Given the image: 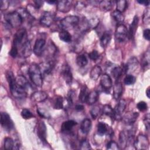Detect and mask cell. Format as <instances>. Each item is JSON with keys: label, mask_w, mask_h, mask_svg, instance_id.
I'll use <instances>...</instances> for the list:
<instances>
[{"label": "cell", "mask_w": 150, "mask_h": 150, "mask_svg": "<svg viewBox=\"0 0 150 150\" xmlns=\"http://www.w3.org/2000/svg\"><path fill=\"white\" fill-rule=\"evenodd\" d=\"M6 77L9 84L12 96L17 99H23L27 96V91L16 83V77L13 72L9 70L6 73Z\"/></svg>", "instance_id": "obj_1"}, {"label": "cell", "mask_w": 150, "mask_h": 150, "mask_svg": "<svg viewBox=\"0 0 150 150\" xmlns=\"http://www.w3.org/2000/svg\"><path fill=\"white\" fill-rule=\"evenodd\" d=\"M28 73L32 83L38 87H41L43 84V74L38 64L32 63L29 66Z\"/></svg>", "instance_id": "obj_2"}, {"label": "cell", "mask_w": 150, "mask_h": 150, "mask_svg": "<svg viewBox=\"0 0 150 150\" xmlns=\"http://www.w3.org/2000/svg\"><path fill=\"white\" fill-rule=\"evenodd\" d=\"M4 19L8 26L13 28L19 27L23 22L22 16L16 11L5 14Z\"/></svg>", "instance_id": "obj_3"}, {"label": "cell", "mask_w": 150, "mask_h": 150, "mask_svg": "<svg viewBox=\"0 0 150 150\" xmlns=\"http://www.w3.org/2000/svg\"><path fill=\"white\" fill-rule=\"evenodd\" d=\"M79 22V18L76 15H69L63 18L59 23L62 30H70L76 27Z\"/></svg>", "instance_id": "obj_4"}, {"label": "cell", "mask_w": 150, "mask_h": 150, "mask_svg": "<svg viewBox=\"0 0 150 150\" xmlns=\"http://www.w3.org/2000/svg\"><path fill=\"white\" fill-rule=\"evenodd\" d=\"M28 40L26 30L25 28L19 29L14 35L13 46L16 47L18 50H20Z\"/></svg>", "instance_id": "obj_5"}, {"label": "cell", "mask_w": 150, "mask_h": 150, "mask_svg": "<svg viewBox=\"0 0 150 150\" xmlns=\"http://www.w3.org/2000/svg\"><path fill=\"white\" fill-rule=\"evenodd\" d=\"M128 38V30L126 26L123 24L118 25L115 31V38L120 43L124 42Z\"/></svg>", "instance_id": "obj_6"}, {"label": "cell", "mask_w": 150, "mask_h": 150, "mask_svg": "<svg viewBox=\"0 0 150 150\" xmlns=\"http://www.w3.org/2000/svg\"><path fill=\"white\" fill-rule=\"evenodd\" d=\"M1 124L2 128L6 131H11L14 127V124L10 115L6 112L1 113Z\"/></svg>", "instance_id": "obj_7"}, {"label": "cell", "mask_w": 150, "mask_h": 150, "mask_svg": "<svg viewBox=\"0 0 150 150\" xmlns=\"http://www.w3.org/2000/svg\"><path fill=\"white\" fill-rule=\"evenodd\" d=\"M149 142L148 138L144 135H139L134 141L133 145L136 149H146L148 148Z\"/></svg>", "instance_id": "obj_8"}, {"label": "cell", "mask_w": 150, "mask_h": 150, "mask_svg": "<svg viewBox=\"0 0 150 150\" xmlns=\"http://www.w3.org/2000/svg\"><path fill=\"white\" fill-rule=\"evenodd\" d=\"M54 16L50 12H45L40 19V24L45 27H50L54 21Z\"/></svg>", "instance_id": "obj_9"}, {"label": "cell", "mask_w": 150, "mask_h": 150, "mask_svg": "<svg viewBox=\"0 0 150 150\" xmlns=\"http://www.w3.org/2000/svg\"><path fill=\"white\" fill-rule=\"evenodd\" d=\"M61 75L67 84H70L73 80V75L69 66L65 63L63 65L61 69Z\"/></svg>", "instance_id": "obj_10"}, {"label": "cell", "mask_w": 150, "mask_h": 150, "mask_svg": "<svg viewBox=\"0 0 150 150\" xmlns=\"http://www.w3.org/2000/svg\"><path fill=\"white\" fill-rule=\"evenodd\" d=\"M127 106V102L124 99H120L114 108L115 119L118 120L121 118V114L124 111Z\"/></svg>", "instance_id": "obj_11"}, {"label": "cell", "mask_w": 150, "mask_h": 150, "mask_svg": "<svg viewBox=\"0 0 150 150\" xmlns=\"http://www.w3.org/2000/svg\"><path fill=\"white\" fill-rule=\"evenodd\" d=\"M46 41L43 38H39L35 41L33 46V53L37 56H41L44 52Z\"/></svg>", "instance_id": "obj_12"}, {"label": "cell", "mask_w": 150, "mask_h": 150, "mask_svg": "<svg viewBox=\"0 0 150 150\" xmlns=\"http://www.w3.org/2000/svg\"><path fill=\"white\" fill-rule=\"evenodd\" d=\"M97 133L100 136H103L104 135H112L113 130L105 123L100 122L97 126Z\"/></svg>", "instance_id": "obj_13"}, {"label": "cell", "mask_w": 150, "mask_h": 150, "mask_svg": "<svg viewBox=\"0 0 150 150\" xmlns=\"http://www.w3.org/2000/svg\"><path fill=\"white\" fill-rule=\"evenodd\" d=\"M100 85L101 88L105 91H109L112 86V82L111 77L108 74H103L101 76Z\"/></svg>", "instance_id": "obj_14"}, {"label": "cell", "mask_w": 150, "mask_h": 150, "mask_svg": "<svg viewBox=\"0 0 150 150\" xmlns=\"http://www.w3.org/2000/svg\"><path fill=\"white\" fill-rule=\"evenodd\" d=\"M77 124L74 120H67L64 121L61 126V132L64 134H70L73 128Z\"/></svg>", "instance_id": "obj_15"}, {"label": "cell", "mask_w": 150, "mask_h": 150, "mask_svg": "<svg viewBox=\"0 0 150 150\" xmlns=\"http://www.w3.org/2000/svg\"><path fill=\"white\" fill-rule=\"evenodd\" d=\"M57 6V9L63 13L68 12L72 6L73 1H69V0H63V1H59L57 2L56 4Z\"/></svg>", "instance_id": "obj_16"}, {"label": "cell", "mask_w": 150, "mask_h": 150, "mask_svg": "<svg viewBox=\"0 0 150 150\" xmlns=\"http://www.w3.org/2000/svg\"><path fill=\"white\" fill-rule=\"evenodd\" d=\"M37 134L39 139L44 143L46 142V127L43 121H39L37 125Z\"/></svg>", "instance_id": "obj_17"}, {"label": "cell", "mask_w": 150, "mask_h": 150, "mask_svg": "<svg viewBox=\"0 0 150 150\" xmlns=\"http://www.w3.org/2000/svg\"><path fill=\"white\" fill-rule=\"evenodd\" d=\"M139 113L137 112H127L122 118V121L128 125H132L137 120Z\"/></svg>", "instance_id": "obj_18"}, {"label": "cell", "mask_w": 150, "mask_h": 150, "mask_svg": "<svg viewBox=\"0 0 150 150\" xmlns=\"http://www.w3.org/2000/svg\"><path fill=\"white\" fill-rule=\"evenodd\" d=\"M39 66L42 73L43 76H49L52 73L54 64L52 61V62L48 61V62H43Z\"/></svg>", "instance_id": "obj_19"}, {"label": "cell", "mask_w": 150, "mask_h": 150, "mask_svg": "<svg viewBox=\"0 0 150 150\" xmlns=\"http://www.w3.org/2000/svg\"><path fill=\"white\" fill-rule=\"evenodd\" d=\"M138 21H139V18L138 16L135 15L133 20L131 22V23L129 25V30H128V38L130 39H132L134 38L135 33L137 32L138 25Z\"/></svg>", "instance_id": "obj_20"}, {"label": "cell", "mask_w": 150, "mask_h": 150, "mask_svg": "<svg viewBox=\"0 0 150 150\" xmlns=\"http://www.w3.org/2000/svg\"><path fill=\"white\" fill-rule=\"evenodd\" d=\"M31 100L36 103L44 101L47 98V93L44 91H36L31 95Z\"/></svg>", "instance_id": "obj_21"}, {"label": "cell", "mask_w": 150, "mask_h": 150, "mask_svg": "<svg viewBox=\"0 0 150 150\" xmlns=\"http://www.w3.org/2000/svg\"><path fill=\"white\" fill-rule=\"evenodd\" d=\"M91 121L89 118L84 119L80 125V130L84 134H87L91 128Z\"/></svg>", "instance_id": "obj_22"}, {"label": "cell", "mask_w": 150, "mask_h": 150, "mask_svg": "<svg viewBox=\"0 0 150 150\" xmlns=\"http://www.w3.org/2000/svg\"><path fill=\"white\" fill-rule=\"evenodd\" d=\"M113 4H114V2L112 1L104 0V1H100L98 5H99L100 9L102 11L107 12L110 11L113 8Z\"/></svg>", "instance_id": "obj_23"}, {"label": "cell", "mask_w": 150, "mask_h": 150, "mask_svg": "<svg viewBox=\"0 0 150 150\" xmlns=\"http://www.w3.org/2000/svg\"><path fill=\"white\" fill-rule=\"evenodd\" d=\"M122 93V85L121 82L116 81L113 87V97L115 100H118Z\"/></svg>", "instance_id": "obj_24"}, {"label": "cell", "mask_w": 150, "mask_h": 150, "mask_svg": "<svg viewBox=\"0 0 150 150\" xmlns=\"http://www.w3.org/2000/svg\"><path fill=\"white\" fill-rule=\"evenodd\" d=\"M111 39V35L109 32H104L100 38V45L103 48L106 47Z\"/></svg>", "instance_id": "obj_25"}, {"label": "cell", "mask_w": 150, "mask_h": 150, "mask_svg": "<svg viewBox=\"0 0 150 150\" xmlns=\"http://www.w3.org/2000/svg\"><path fill=\"white\" fill-rule=\"evenodd\" d=\"M16 83L18 85L24 88L25 90L28 89L30 84L26 79V77L22 75H18L16 77Z\"/></svg>", "instance_id": "obj_26"}, {"label": "cell", "mask_w": 150, "mask_h": 150, "mask_svg": "<svg viewBox=\"0 0 150 150\" xmlns=\"http://www.w3.org/2000/svg\"><path fill=\"white\" fill-rule=\"evenodd\" d=\"M98 96L99 94L97 90H92L89 92L86 103H87V104L88 105H92L97 101Z\"/></svg>", "instance_id": "obj_27"}, {"label": "cell", "mask_w": 150, "mask_h": 150, "mask_svg": "<svg viewBox=\"0 0 150 150\" xmlns=\"http://www.w3.org/2000/svg\"><path fill=\"white\" fill-rule=\"evenodd\" d=\"M101 72H102V69L100 66L98 65L94 66L90 71V78L93 80H97L101 76Z\"/></svg>", "instance_id": "obj_28"}, {"label": "cell", "mask_w": 150, "mask_h": 150, "mask_svg": "<svg viewBox=\"0 0 150 150\" xmlns=\"http://www.w3.org/2000/svg\"><path fill=\"white\" fill-rule=\"evenodd\" d=\"M21 54L23 57H29L32 53V48L30 42L28 40L20 49Z\"/></svg>", "instance_id": "obj_29"}, {"label": "cell", "mask_w": 150, "mask_h": 150, "mask_svg": "<svg viewBox=\"0 0 150 150\" xmlns=\"http://www.w3.org/2000/svg\"><path fill=\"white\" fill-rule=\"evenodd\" d=\"M124 73V71L122 66H115L112 68L111 71V74L113 78L116 80H118V79L122 76Z\"/></svg>", "instance_id": "obj_30"}, {"label": "cell", "mask_w": 150, "mask_h": 150, "mask_svg": "<svg viewBox=\"0 0 150 150\" xmlns=\"http://www.w3.org/2000/svg\"><path fill=\"white\" fill-rule=\"evenodd\" d=\"M111 16L112 18V19L118 23V25L122 24L124 21V16L122 15V13L117 10L114 11L111 14Z\"/></svg>", "instance_id": "obj_31"}, {"label": "cell", "mask_w": 150, "mask_h": 150, "mask_svg": "<svg viewBox=\"0 0 150 150\" xmlns=\"http://www.w3.org/2000/svg\"><path fill=\"white\" fill-rule=\"evenodd\" d=\"M59 39L66 43H70L71 42L72 36L71 34L66 30H62L59 33Z\"/></svg>", "instance_id": "obj_32"}, {"label": "cell", "mask_w": 150, "mask_h": 150, "mask_svg": "<svg viewBox=\"0 0 150 150\" xmlns=\"http://www.w3.org/2000/svg\"><path fill=\"white\" fill-rule=\"evenodd\" d=\"M89 94V91L86 85H83L80 89V94L79 96V100L81 103H86L88 95Z\"/></svg>", "instance_id": "obj_33"}, {"label": "cell", "mask_w": 150, "mask_h": 150, "mask_svg": "<svg viewBox=\"0 0 150 150\" xmlns=\"http://www.w3.org/2000/svg\"><path fill=\"white\" fill-rule=\"evenodd\" d=\"M138 61L137 59L135 57H131L128 60V62L125 64L127 72L129 71H131V70H134L137 67V66L138 65Z\"/></svg>", "instance_id": "obj_34"}, {"label": "cell", "mask_w": 150, "mask_h": 150, "mask_svg": "<svg viewBox=\"0 0 150 150\" xmlns=\"http://www.w3.org/2000/svg\"><path fill=\"white\" fill-rule=\"evenodd\" d=\"M76 63L80 67H85L88 63V59L86 55L81 54L77 56L76 58Z\"/></svg>", "instance_id": "obj_35"}, {"label": "cell", "mask_w": 150, "mask_h": 150, "mask_svg": "<svg viewBox=\"0 0 150 150\" xmlns=\"http://www.w3.org/2000/svg\"><path fill=\"white\" fill-rule=\"evenodd\" d=\"M103 113L112 119H115L114 109L108 104H105L103 107Z\"/></svg>", "instance_id": "obj_36"}, {"label": "cell", "mask_w": 150, "mask_h": 150, "mask_svg": "<svg viewBox=\"0 0 150 150\" xmlns=\"http://www.w3.org/2000/svg\"><path fill=\"white\" fill-rule=\"evenodd\" d=\"M14 144H15V141L10 137H6L4 139V146L5 149L10 150V149H13L14 148Z\"/></svg>", "instance_id": "obj_37"}, {"label": "cell", "mask_w": 150, "mask_h": 150, "mask_svg": "<svg viewBox=\"0 0 150 150\" xmlns=\"http://www.w3.org/2000/svg\"><path fill=\"white\" fill-rule=\"evenodd\" d=\"M128 6V2L125 0H120L117 2V11L122 13L125 11Z\"/></svg>", "instance_id": "obj_38"}, {"label": "cell", "mask_w": 150, "mask_h": 150, "mask_svg": "<svg viewBox=\"0 0 150 150\" xmlns=\"http://www.w3.org/2000/svg\"><path fill=\"white\" fill-rule=\"evenodd\" d=\"M53 108L60 110L63 108V98L61 96H57L53 103Z\"/></svg>", "instance_id": "obj_39"}, {"label": "cell", "mask_w": 150, "mask_h": 150, "mask_svg": "<svg viewBox=\"0 0 150 150\" xmlns=\"http://www.w3.org/2000/svg\"><path fill=\"white\" fill-rule=\"evenodd\" d=\"M149 51H146L142 59V66L145 69V70L146 69L149 68Z\"/></svg>", "instance_id": "obj_40"}, {"label": "cell", "mask_w": 150, "mask_h": 150, "mask_svg": "<svg viewBox=\"0 0 150 150\" xmlns=\"http://www.w3.org/2000/svg\"><path fill=\"white\" fill-rule=\"evenodd\" d=\"M100 20L97 17H94L87 21L89 29H96L99 25Z\"/></svg>", "instance_id": "obj_41"}, {"label": "cell", "mask_w": 150, "mask_h": 150, "mask_svg": "<svg viewBox=\"0 0 150 150\" xmlns=\"http://www.w3.org/2000/svg\"><path fill=\"white\" fill-rule=\"evenodd\" d=\"M135 81H136V77L130 74H127L124 79V84L127 86L132 85L135 83Z\"/></svg>", "instance_id": "obj_42"}, {"label": "cell", "mask_w": 150, "mask_h": 150, "mask_svg": "<svg viewBox=\"0 0 150 150\" xmlns=\"http://www.w3.org/2000/svg\"><path fill=\"white\" fill-rule=\"evenodd\" d=\"M21 114V116L22 117V118L24 119H26V120L30 119V118L34 117L33 114L31 112V111L29 110H28L27 108L22 109Z\"/></svg>", "instance_id": "obj_43"}, {"label": "cell", "mask_w": 150, "mask_h": 150, "mask_svg": "<svg viewBox=\"0 0 150 150\" xmlns=\"http://www.w3.org/2000/svg\"><path fill=\"white\" fill-rule=\"evenodd\" d=\"M79 148L82 150H87L91 149V148L89 141L86 139H84L80 142Z\"/></svg>", "instance_id": "obj_44"}, {"label": "cell", "mask_w": 150, "mask_h": 150, "mask_svg": "<svg viewBox=\"0 0 150 150\" xmlns=\"http://www.w3.org/2000/svg\"><path fill=\"white\" fill-rule=\"evenodd\" d=\"M101 111V109L99 106L95 105L90 110V114L93 119H96L98 115H99L100 112Z\"/></svg>", "instance_id": "obj_45"}, {"label": "cell", "mask_w": 150, "mask_h": 150, "mask_svg": "<svg viewBox=\"0 0 150 150\" xmlns=\"http://www.w3.org/2000/svg\"><path fill=\"white\" fill-rule=\"evenodd\" d=\"M107 149L111 150H118L120 148L116 142L111 141L107 144Z\"/></svg>", "instance_id": "obj_46"}, {"label": "cell", "mask_w": 150, "mask_h": 150, "mask_svg": "<svg viewBox=\"0 0 150 150\" xmlns=\"http://www.w3.org/2000/svg\"><path fill=\"white\" fill-rule=\"evenodd\" d=\"M37 112L38 113V114L42 117V118H47L50 117V114H49V112L46 111L45 110L43 109V108H38L37 109Z\"/></svg>", "instance_id": "obj_47"}, {"label": "cell", "mask_w": 150, "mask_h": 150, "mask_svg": "<svg viewBox=\"0 0 150 150\" xmlns=\"http://www.w3.org/2000/svg\"><path fill=\"white\" fill-rule=\"evenodd\" d=\"M137 107V108L140 111H146L148 108V105H147L146 103L144 101H139V103H138Z\"/></svg>", "instance_id": "obj_48"}, {"label": "cell", "mask_w": 150, "mask_h": 150, "mask_svg": "<svg viewBox=\"0 0 150 150\" xmlns=\"http://www.w3.org/2000/svg\"><path fill=\"white\" fill-rule=\"evenodd\" d=\"M88 57L93 61L97 60L99 57V54L98 52L96 50H93V51H91L90 53H88Z\"/></svg>", "instance_id": "obj_49"}, {"label": "cell", "mask_w": 150, "mask_h": 150, "mask_svg": "<svg viewBox=\"0 0 150 150\" xmlns=\"http://www.w3.org/2000/svg\"><path fill=\"white\" fill-rule=\"evenodd\" d=\"M18 53H19L18 49L16 47L12 46L9 52V54L11 55V56L13 58H15L18 55Z\"/></svg>", "instance_id": "obj_50"}, {"label": "cell", "mask_w": 150, "mask_h": 150, "mask_svg": "<svg viewBox=\"0 0 150 150\" xmlns=\"http://www.w3.org/2000/svg\"><path fill=\"white\" fill-rule=\"evenodd\" d=\"M9 5V2L8 1H0V8L1 11L6 10Z\"/></svg>", "instance_id": "obj_51"}, {"label": "cell", "mask_w": 150, "mask_h": 150, "mask_svg": "<svg viewBox=\"0 0 150 150\" xmlns=\"http://www.w3.org/2000/svg\"><path fill=\"white\" fill-rule=\"evenodd\" d=\"M143 21L146 24H149V9H146V10L145 11L144 15V18H143Z\"/></svg>", "instance_id": "obj_52"}, {"label": "cell", "mask_w": 150, "mask_h": 150, "mask_svg": "<svg viewBox=\"0 0 150 150\" xmlns=\"http://www.w3.org/2000/svg\"><path fill=\"white\" fill-rule=\"evenodd\" d=\"M144 124H145V125L146 129L148 131L149 129V123H150L149 114H147L145 115V118H144Z\"/></svg>", "instance_id": "obj_53"}, {"label": "cell", "mask_w": 150, "mask_h": 150, "mask_svg": "<svg viewBox=\"0 0 150 150\" xmlns=\"http://www.w3.org/2000/svg\"><path fill=\"white\" fill-rule=\"evenodd\" d=\"M143 36L145 39L147 40H150V30L149 29H145L143 32Z\"/></svg>", "instance_id": "obj_54"}, {"label": "cell", "mask_w": 150, "mask_h": 150, "mask_svg": "<svg viewBox=\"0 0 150 150\" xmlns=\"http://www.w3.org/2000/svg\"><path fill=\"white\" fill-rule=\"evenodd\" d=\"M34 3H35V5H33L35 8L36 9H38L39 8H40L42 6H43V1H34Z\"/></svg>", "instance_id": "obj_55"}, {"label": "cell", "mask_w": 150, "mask_h": 150, "mask_svg": "<svg viewBox=\"0 0 150 150\" xmlns=\"http://www.w3.org/2000/svg\"><path fill=\"white\" fill-rule=\"evenodd\" d=\"M84 108V106L82 104H76L75 106V110L78 111H81Z\"/></svg>", "instance_id": "obj_56"}, {"label": "cell", "mask_w": 150, "mask_h": 150, "mask_svg": "<svg viewBox=\"0 0 150 150\" xmlns=\"http://www.w3.org/2000/svg\"><path fill=\"white\" fill-rule=\"evenodd\" d=\"M76 8L77 9H82L84 5V4L82 2H77V4H76Z\"/></svg>", "instance_id": "obj_57"}, {"label": "cell", "mask_w": 150, "mask_h": 150, "mask_svg": "<svg viewBox=\"0 0 150 150\" xmlns=\"http://www.w3.org/2000/svg\"><path fill=\"white\" fill-rule=\"evenodd\" d=\"M137 2L140 4L145 5V6H148L149 5V1H139V0H138Z\"/></svg>", "instance_id": "obj_58"}, {"label": "cell", "mask_w": 150, "mask_h": 150, "mask_svg": "<svg viewBox=\"0 0 150 150\" xmlns=\"http://www.w3.org/2000/svg\"><path fill=\"white\" fill-rule=\"evenodd\" d=\"M146 95L148 98H150V87H148L146 90Z\"/></svg>", "instance_id": "obj_59"}, {"label": "cell", "mask_w": 150, "mask_h": 150, "mask_svg": "<svg viewBox=\"0 0 150 150\" xmlns=\"http://www.w3.org/2000/svg\"><path fill=\"white\" fill-rule=\"evenodd\" d=\"M46 2H47V3H48L49 4L53 5V4H57V1H47Z\"/></svg>", "instance_id": "obj_60"}]
</instances>
